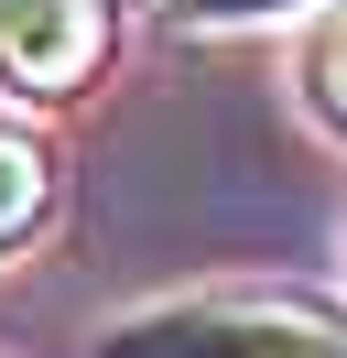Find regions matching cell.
I'll return each instance as SVG.
<instances>
[{
  "label": "cell",
  "mask_w": 347,
  "mask_h": 358,
  "mask_svg": "<svg viewBox=\"0 0 347 358\" xmlns=\"http://www.w3.org/2000/svg\"><path fill=\"white\" fill-rule=\"evenodd\" d=\"M98 358H347V304L282 293V282H217V293L120 315Z\"/></svg>",
  "instance_id": "cell-1"
},
{
  "label": "cell",
  "mask_w": 347,
  "mask_h": 358,
  "mask_svg": "<svg viewBox=\"0 0 347 358\" xmlns=\"http://www.w3.org/2000/svg\"><path fill=\"white\" fill-rule=\"evenodd\" d=\"M108 55V0H0V87L65 98Z\"/></svg>",
  "instance_id": "cell-2"
},
{
  "label": "cell",
  "mask_w": 347,
  "mask_h": 358,
  "mask_svg": "<svg viewBox=\"0 0 347 358\" xmlns=\"http://www.w3.org/2000/svg\"><path fill=\"white\" fill-rule=\"evenodd\" d=\"M43 196H55V174H43V152H33V141H0V250L43 228Z\"/></svg>",
  "instance_id": "cell-3"
},
{
  "label": "cell",
  "mask_w": 347,
  "mask_h": 358,
  "mask_svg": "<svg viewBox=\"0 0 347 358\" xmlns=\"http://www.w3.org/2000/svg\"><path fill=\"white\" fill-rule=\"evenodd\" d=\"M304 76H315V109L347 131V0L325 11V33H315V66H304Z\"/></svg>",
  "instance_id": "cell-4"
},
{
  "label": "cell",
  "mask_w": 347,
  "mask_h": 358,
  "mask_svg": "<svg viewBox=\"0 0 347 358\" xmlns=\"http://www.w3.org/2000/svg\"><path fill=\"white\" fill-rule=\"evenodd\" d=\"M195 33H228V22H282V11H304V0H174Z\"/></svg>",
  "instance_id": "cell-5"
}]
</instances>
